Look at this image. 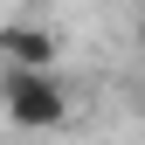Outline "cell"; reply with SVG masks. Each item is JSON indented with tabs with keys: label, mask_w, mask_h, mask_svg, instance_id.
Returning <instances> with one entry per match:
<instances>
[{
	"label": "cell",
	"mask_w": 145,
	"mask_h": 145,
	"mask_svg": "<svg viewBox=\"0 0 145 145\" xmlns=\"http://www.w3.org/2000/svg\"><path fill=\"white\" fill-rule=\"evenodd\" d=\"M0 104H7V124L14 131H62L76 118V97H69L62 69L42 76V69H7L0 76Z\"/></svg>",
	"instance_id": "cell-1"
},
{
	"label": "cell",
	"mask_w": 145,
	"mask_h": 145,
	"mask_svg": "<svg viewBox=\"0 0 145 145\" xmlns=\"http://www.w3.org/2000/svg\"><path fill=\"white\" fill-rule=\"evenodd\" d=\"M0 56H7V69H42V76H56L62 69V28L35 21V14H14V21L0 28Z\"/></svg>",
	"instance_id": "cell-2"
},
{
	"label": "cell",
	"mask_w": 145,
	"mask_h": 145,
	"mask_svg": "<svg viewBox=\"0 0 145 145\" xmlns=\"http://www.w3.org/2000/svg\"><path fill=\"white\" fill-rule=\"evenodd\" d=\"M131 42H138V56H145V7H138V21H131Z\"/></svg>",
	"instance_id": "cell-3"
}]
</instances>
